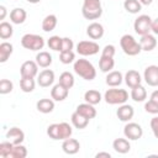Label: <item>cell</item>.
<instances>
[{
  "label": "cell",
  "instance_id": "cell-8",
  "mask_svg": "<svg viewBox=\"0 0 158 158\" xmlns=\"http://www.w3.org/2000/svg\"><path fill=\"white\" fill-rule=\"evenodd\" d=\"M123 135L130 141H137L142 137L143 130H142L141 125H138L136 122H127L123 127Z\"/></svg>",
  "mask_w": 158,
  "mask_h": 158
},
{
  "label": "cell",
  "instance_id": "cell-7",
  "mask_svg": "<svg viewBox=\"0 0 158 158\" xmlns=\"http://www.w3.org/2000/svg\"><path fill=\"white\" fill-rule=\"evenodd\" d=\"M100 47L95 41H80L77 44V52L80 56L88 57V56H94L99 52Z\"/></svg>",
  "mask_w": 158,
  "mask_h": 158
},
{
  "label": "cell",
  "instance_id": "cell-2",
  "mask_svg": "<svg viewBox=\"0 0 158 158\" xmlns=\"http://www.w3.org/2000/svg\"><path fill=\"white\" fill-rule=\"evenodd\" d=\"M81 14L86 20H96L102 15V6L100 0H84Z\"/></svg>",
  "mask_w": 158,
  "mask_h": 158
},
{
  "label": "cell",
  "instance_id": "cell-47",
  "mask_svg": "<svg viewBox=\"0 0 158 158\" xmlns=\"http://www.w3.org/2000/svg\"><path fill=\"white\" fill-rule=\"evenodd\" d=\"M96 158H101V157H106V158H111V154L109 152H99L95 154Z\"/></svg>",
  "mask_w": 158,
  "mask_h": 158
},
{
  "label": "cell",
  "instance_id": "cell-34",
  "mask_svg": "<svg viewBox=\"0 0 158 158\" xmlns=\"http://www.w3.org/2000/svg\"><path fill=\"white\" fill-rule=\"evenodd\" d=\"M27 156V148L21 144H14L12 151L9 154V158H25Z\"/></svg>",
  "mask_w": 158,
  "mask_h": 158
},
{
  "label": "cell",
  "instance_id": "cell-38",
  "mask_svg": "<svg viewBox=\"0 0 158 158\" xmlns=\"http://www.w3.org/2000/svg\"><path fill=\"white\" fill-rule=\"evenodd\" d=\"M75 59V54L73 51H62L60 54H59V60L63 63V64H69V63H73Z\"/></svg>",
  "mask_w": 158,
  "mask_h": 158
},
{
  "label": "cell",
  "instance_id": "cell-44",
  "mask_svg": "<svg viewBox=\"0 0 158 158\" xmlns=\"http://www.w3.org/2000/svg\"><path fill=\"white\" fill-rule=\"evenodd\" d=\"M73 47H74L73 40L69 38V37H63V40H62V51H72Z\"/></svg>",
  "mask_w": 158,
  "mask_h": 158
},
{
  "label": "cell",
  "instance_id": "cell-43",
  "mask_svg": "<svg viewBox=\"0 0 158 158\" xmlns=\"http://www.w3.org/2000/svg\"><path fill=\"white\" fill-rule=\"evenodd\" d=\"M115 52H116V49H115V46H114V44H106V46L102 48L101 56H102V57H112V58H114Z\"/></svg>",
  "mask_w": 158,
  "mask_h": 158
},
{
  "label": "cell",
  "instance_id": "cell-23",
  "mask_svg": "<svg viewBox=\"0 0 158 158\" xmlns=\"http://www.w3.org/2000/svg\"><path fill=\"white\" fill-rule=\"evenodd\" d=\"M26 17H27V12L21 7H15L10 12V20H11L12 23H16V25L23 23Z\"/></svg>",
  "mask_w": 158,
  "mask_h": 158
},
{
  "label": "cell",
  "instance_id": "cell-4",
  "mask_svg": "<svg viewBox=\"0 0 158 158\" xmlns=\"http://www.w3.org/2000/svg\"><path fill=\"white\" fill-rule=\"evenodd\" d=\"M21 46L28 51H41L44 47V38L40 35L26 33L21 38Z\"/></svg>",
  "mask_w": 158,
  "mask_h": 158
},
{
  "label": "cell",
  "instance_id": "cell-21",
  "mask_svg": "<svg viewBox=\"0 0 158 158\" xmlns=\"http://www.w3.org/2000/svg\"><path fill=\"white\" fill-rule=\"evenodd\" d=\"M112 148L120 153V154H126L130 152L131 149V144L128 142L127 138H116L114 142H112Z\"/></svg>",
  "mask_w": 158,
  "mask_h": 158
},
{
  "label": "cell",
  "instance_id": "cell-15",
  "mask_svg": "<svg viewBox=\"0 0 158 158\" xmlns=\"http://www.w3.org/2000/svg\"><path fill=\"white\" fill-rule=\"evenodd\" d=\"M62 149H63L64 153L72 156V154H75V153L79 152V149H80V143H79L78 139L69 137V138H67V139L63 141V143H62Z\"/></svg>",
  "mask_w": 158,
  "mask_h": 158
},
{
  "label": "cell",
  "instance_id": "cell-6",
  "mask_svg": "<svg viewBox=\"0 0 158 158\" xmlns=\"http://www.w3.org/2000/svg\"><path fill=\"white\" fill-rule=\"evenodd\" d=\"M151 25H152V19L148 15H139L133 22V30L137 35L143 36L151 32Z\"/></svg>",
  "mask_w": 158,
  "mask_h": 158
},
{
  "label": "cell",
  "instance_id": "cell-45",
  "mask_svg": "<svg viewBox=\"0 0 158 158\" xmlns=\"http://www.w3.org/2000/svg\"><path fill=\"white\" fill-rule=\"evenodd\" d=\"M151 130H152L154 137L158 139V116H156L151 120Z\"/></svg>",
  "mask_w": 158,
  "mask_h": 158
},
{
  "label": "cell",
  "instance_id": "cell-33",
  "mask_svg": "<svg viewBox=\"0 0 158 158\" xmlns=\"http://www.w3.org/2000/svg\"><path fill=\"white\" fill-rule=\"evenodd\" d=\"M58 127H59V139L60 141H64L72 136L73 130L68 122H60V123H58Z\"/></svg>",
  "mask_w": 158,
  "mask_h": 158
},
{
  "label": "cell",
  "instance_id": "cell-26",
  "mask_svg": "<svg viewBox=\"0 0 158 158\" xmlns=\"http://www.w3.org/2000/svg\"><path fill=\"white\" fill-rule=\"evenodd\" d=\"M57 23H58L57 16L53 15V14H49V15H47V16L42 20V30H43L44 32H51V31H53V30L56 28Z\"/></svg>",
  "mask_w": 158,
  "mask_h": 158
},
{
  "label": "cell",
  "instance_id": "cell-29",
  "mask_svg": "<svg viewBox=\"0 0 158 158\" xmlns=\"http://www.w3.org/2000/svg\"><path fill=\"white\" fill-rule=\"evenodd\" d=\"M115 67V60L112 57H100V60H99V68L102 73H109L114 69Z\"/></svg>",
  "mask_w": 158,
  "mask_h": 158
},
{
  "label": "cell",
  "instance_id": "cell-19",
  "mask_svg": "<svg viewBox=\"0 0 158 158\" xmlns=\"http://www.w3.org/2000/svg\"><path fill=\"white\" fill-rule=\"evenodd\" d=\"M122 80H123L122 73L118 72V70H111V72H109L107 75H106V78H105L106 84L109 86H111V88H116V86L121 85Z\"/></svg>",
  "mask_w": 158,
  "mask_h": 158
},
{
  "label": "cell",
  "instance_id": "cell-31",
  "mask_svg": "<svg viewBox=\"0 0 158 158\" xmlns=\"http://www.w3.org/2000/svg\"><path fill=\"white\" fill-rule=\"evenodd\" d=\"M123 7L130 14H138L142 9V4L139 2V0H125Z\"/></svg>",
  "mask_w": 158,
  "mask_h": 158
},
{
  "label": "cell",
  "instance_id": "cell-16",
  "mask_svg": "<svg viewBox=\"0 0 158 158\" xmlns=\"http://www.w3.org/2000/svg\"><path fill=\"white\" fill-rule=\"evenodd\" d=\"M125 83H126V85L128 86V88H135V86H137V85H141V83H142V78H141V74L137 72V70H135V69H131V70H128L126 74H125Z\"/></svg>",
  "mask_w": 158,
  "mask_h": 158
},
{
  "label": "cell",
  "instance_id": "cell-48",
  "mask_svg": "<svg viewBox=\"0 0 158 158\" xmlns=\"http://www.w3.org/2000/svg\"><path fill=\"white\" fill-rule=\"evenodd\" d=\"M149 100H152V101H154V102L158 104V90H154V91L151 94V99H149Z\"/></svg>",
  "mask_w": 158,
  "mask_h": 158
},
{
  "label": "cell",
  "instance_id": "cell-49",
  "mask_svg": "<svg viewBox=\"0 0 158 158\" xmlns=\"http://www.w3.org/2000/svg\"><path fill=\"white\" fill-rule=\"evenodd\" d=\"M0 20H4L5 19V16H6V7L4 6V5H1L0 6Z\"/></svg>",
  "mask_w": 158,
  "mask_h": 158
},
{
  "label": "cell",
  "instance_id": "cell-12",
  "mask_svg": "<svg viewBox=\"0 0 158 158\" xmlns=\"http://www.w3.org/2000/svg\"><path fill=\"white\" fill-rule=\"evenodd\" d=\"M68 94H69V89L65 88L64 85H62L60 83L56 84L52 90H51V98L54 100V101H63L68 98Z\"/></svg>",
  "mask_w": 158,
  "mask_h": 158
},
{
  "label": "cell",
  "instance_id": "cell-14",
  "mask_svg": "<svg viewBox=\"0 0 158 158\" xmlns=\"http://www.w3.org/2000/svg\"><path fill=\"white\" fill-rule=\"evenodd\" d=\"M116 115H117V117H118L120 121L128 122V121L133 117L135 110H133V107H132L131 105H128V104H122V105H120V107L117 109Z\"/></svg>",
  "mask_w": 158,
  "mask_h": 158
},
{
  "label": "cell",
  "instance_id": "cell-40",
  "mask_svg": "<svg viewBox=\"0 0 158 158\" xmlns=\"http://www.w3.org/2000/svg\"><path fill=\"white\" fill-rule=\"evenodd\" d=\"M12 89H14V84L11 80H9V79L0 80V94H2V95L9 94L12 91Z\"/></svg>",
  "mask_w": 158,
  "mask_h": 158
},
{
  "label": "cell",
  "instance_id": "cell-22",
  "mask_svg": "<svg viewBox=\"0 0 158 158\" xmlns=\"http://www.w3.org/2000/svg\"><path fill=\"white\" fill-rule=\"evenodd\" d=\"M70 120H72L73 126H74L75 128H78V130H83V128H85V127L88 126V123H89V118L85 117V116H83V115L79 114L78 111H74V112L72 114Z\"/></svg>",
  "mask_w": 158,
  "mask_h": 158
},
{
  "label": "cell",
  "instance_id": "cell-36",
  "mask_svg": "<svg viewBox=\"0 0 158 158\" xmlns=\"http://www.w3.org/2000/svg\"><path fill=\"white\" fill-rule=\"evenodd\" d=\"M12 33H14L12 26L9 22L2 21L0 23V38L1 40H7V38H10L12 36Z\"/></svg>",
  "mask_w": 158,
  "mask_h": 158
},
{
  "label": "cell",
  "instance_id": "cell-18",
  "mask_svg": "<svg viewBox=\"0 0 158 158\" xmlns=\"http://www.w3.org/2000/svg\"><path fill=\"white\" fill-rule=\"evenodd\" d=\"M139 44H141V48L142 51H146V52H151L153 51L156 47H157V40L153 35L151 33H147V35H143L141 36V40H139Z\"/></svg>",
  "mask_w": 158,
  "mask_h": 158
},
{
  "label": "cell",
  "instance_id": "cell-9",
  "mask_svg": "<svg viewBox=\"0 0 158 158\" xmlns=\"http://www.w3.org/2000/svg\"><path fill=\"white\" fill-rule=\"evenodd\" d=\"M20 74L21 78H35L38 75V64L36 60H26L20 67Z\"/></svg>",
  "mask_w": 158,
  "mask_h": 158
},
{
  "label": "cell",
  "instance_id": "cell-42",
  "mask_svg": "<svg viewBox=\"0 0 158 158\" xmlns=\"http://www.w3.org/2000/svg\"><path fill=\"white\" fill-rule=\"evenodd\" d=\"M144 110L148 114H153V115H157L158 114V104L152 101V100H148L146 104H144Z\"/></svg>",
  "mask_w": 158,
  "mask_h": 158
},
{
  "label": "cell",
  "instance_id": "cell-28",
  "mask_svg": "<svg viewBox=\"0 0 158 158\" xmlns=\"http://www.w3.org/2000/svg\"><path fill=\"white\" fill-rule=\"evenodd\" d=\"M14 52V46L9 42H2L0 44V63H5Z\"/></svg>",
  "mask_w": 158,
  "mask_h": 158
},
{
  "label": "cell",
  "instance_id": "cell-51",
  "mask_svg": "<svg viewBox=\"0 0 158 158\" xmlns=\"http://www.w3.org/2000/svg\"><path fill=\"white\" fill-rule=\"evenodd\" d=\"M28 2H31V4H37V2H40L41 0H27Z\"/></svg>",
  "mask_w": 158,
  "mask_h": 158
},
{
  "label": "cell",
  "instance_id": "cell-25",
  "mask_svg": "<svg viewBox=\"0 0 158 158\" xmlns=\"http://www.w3.org/2000/svg\"><path fill=\"white\" fill-rule=\"evenodd\" d=\"M36 63L41 68H48L52 64V56L46 51H40L36 54Z\"/></svg>",
  "mask_w": 158,
  "mask_h": 158
},
{
  "label": "cell",
  "instance_id": "cell-50",
  "mask_svg": "<svg viewBox=\"0 0 158 158\" xmlns=\"http://www.w3.org/2000/svg\"><path fill=\"white\" fill-rule=\"evenodd\" d=\"M152 1H153V0H139V2H141L142 5H151Z\"/></svg>",
  "mask_w": 158,
  "mask_h": 158
},
{
  "label": "cell",
  "instance_id": "cell-13",
  "mask_svg": "<svg viewBox=\"0 0 158 158\" xmlns=\"http://www.w3.org/2000/svg\"><path fill=\"white\" fill-rule=\"evenodd\" d=\"M6 139L10 141L12 144H21L25 139V133L19 127H11L6 132Z\"/></svg>",
  "mask_w": 158,
  "mask_h": 158
},
{
  "label": "cell",
  "instance_id": "cell-10",
  "mask_svg": "<svg viewBox=\"0 0 158 158\" xmlns=\"http://www.w3.org/2000/svg\"><path fill=\"white\" fill-rule=\"evenodd\" d=\"M143 79L149 86H158V65H148L144 69Z\"/></svg>",
  "mask_w": 158,
  "mask_h": 158
},
{
  "label": "cell",
  "instance_id": "cell-30",
  "mask_svg": "<svg viewBox=\"0 0 158 158\" xmlns=\"http://www.w3.org/2000/svg\"><path fill=\"white\" fill-rule=\"evenodd\" d=\"M84 100H85V102H89V104H91V105H96V104H99V102L101 101V94H100V91H98V90L90 89V90L85 91V94H84Z\"/></svg>",
  "mask_w": 158,
  "mask_h": 158
},
{
  "label": "cell",
  "instance_id": "cell-3",
  "mask_svg": "<svg viewBox=\"0 0 158 158\" xmlns=\"http://www.w3.org/2000/svg\"><path fill=\"white\" fill-rule=\"evenodd\" d=\"M120 46H121L123 53L127 54V56H137V54H139L141 51H142L139 42H137V41L135 40V37L131 36V35H128V33H127V35H123V36L121 37V40H120Z\"/></svg>",
  "mask_w": 158,
  "mask_h": 158
},
{
  "label": "cell",
  "instance_id": "cell-1",
  "mask_svg": "<svg viewBox=\"0 0 158 158\" xmlns=\"http://www.w3.org/2000/svg\"><path fill=\"white\" fill-rule=\"evenodd\" d=\"M73 69H74V73L80 78H83L84 80H93L96 77V69L93 65V63L89 62L88 59H83V58L77 59L74 62Z\"/></svg>",
  "mask_w": 158,
  "mask_h": 158
},
{
  "label": "cell",
  "instance_id": "cell-20",
  "mask_svg": "<svg viewBox=\"0 0 158 158\" xmlns=\"http://www.w3.org/2000/svg\"><path fill=\"white\" fill-rule=\"evenodd\" d=\"M75 111H78L79 114H81L83 116L88 117L89 120L94 118L96 116V109L94 107V105L89 104V102H84V104H79L75 109Z\"/></svg>",
  "mask_w": 158,
  "mask_h": 158
},
{
  "label": "cell",
  "instance_id": "cell-24",
  "mask_svg": "<svg viewBox=\"0 0 158 158\" xmlns=\"http://www.w3.org/2000/svg\"><path fill=\"white\" fill-rule=\"evenodd\" d=\"M36 107L42 114H49L54 110V100L53 99H41L37 101Z\"/></svg>",
  "mask_w": 158,
  "mask_h": 158
},
{
  "label": "cell",
  "instance_id": "cell-37",
  "mask_svg": "<svg viewBox=\"0 0 158 158\" xmlns=\"http://www.w3.org/2000/svg\"><path fill=\"white\" fill-rule=\"evenodd\" d=\"M62 37L59 36H52L48 38L47 41V46L49 47V49L52 51H57V52H60L62 51Z\"/></svg>",
  "mask_w": 158,
  "mask_h": 158
},
{
  "label": "cell",
  "instance_id": "cell-46",
  "mask_svg": "<svg viewBox=\"0 0 158 158\" xmlns=\"http://www.w3.org/2000/svg\"><path fill=\"white\" fill-rule=\"evenodd\" d=\"M151 31H152L154 35H158V19H156V20H152Z\"/></svg>",
  "mask_w": 158,
  "mask_h": 158
},
{
  "label": "cell",
  "instance_id": "cell-5",
  "mask_svg": "<svg viewBox=\"0 0 158 158\" xmlns=\"http://www.w3.org/2000/svg\"><path fill=\"white\" fill-rule=\"evenodd\" d=\"M104 99L110 105H122L128 100V93L125 89H109L105 91Z\"/></svg>",
  "mask_w": 158,
  "mask_h": 158
},
{
  "label": "cell",
  "instance_id": "cell-39",
  "mask_svg": "<svg viewBox=\"0 0 158 158\" xmlns=\"http://www.w3.org/2000/svg\"><path fill=\"white\" fill-rule=\"evenodd\" d=\"M14 148V144L10 142V141H5V142H1L0 143V156L2 158H9V154L10 152L12 151Z\"/></svg>",
  "mask_w": 158,
  "mask_h": 158
},
{
  "label": "cell",
  "instance_id": "cell-35",
  "mask_svg": "<svg viewBox=\"0 0 158 158\" xmlns=\"http://www.w3.org/2000/svg\"><path fill=\"white\" fill-rule=\"evenodd\" d=\"M59 83L62 85H64L65 88H68V89L73 88V85H74V75L70 72H63L59 75Z\"/></svg>",
  "mask_w": 158,
  "mask_h": 158
},
{
  "label": "cell",
  "instance_id": "cell-41",
  "mask_svg": "<svg viewBox=\"0 0 158 158\" xmlns=\"http://www.w3.org/2000/svg\"><path fill=\"white\" fill-rule=\"evenodd\" d=\"M47 135L49 136V138L58 141L59 139V127L58 123H52L47 127Z\"/></svg>",
  "mask_w": 158,
  "mask_h": 158
},
{
  "label": "cell",
  "instance_id": "cell-17",
  "mask_svg": "<svg viewBox=\"0 0 158 158\" xmlns=\"http://www.w3.org/2000/svg\"><path fill=\"white\" fill-rule=\"evenodd\" d=\"M86 35L91 40H100L104 36V26L99 22H91L86 27Z\"/></svg>",
  "mask_w": 158,
  "mask_h": 158
},
{
  "label": "cell",
  "instance_id": "cell-27",
  "mask_svg": "<svg viewBox=\"0 0 158 158\" xmlns=\"http://www.w3.org/2000/svg\"><path fill=\"white\" fill-rule=\"evenodd\" d=\"M147 98V91L144 89V86L142 85H137L135 88L131 89V99L136 102H142L144 101Z\"/></svg>",
  "mask_w": 158,
  "mask_h": 158
},
{
  "label": "cell",
  "instance_id": "cell-11",
  "mask_svg": "<svg viewBox=\"0 0 158 158\" xmlns=\"http://www.w3.org/2000/svg\"><path fill=\"white\" fill-rule=\"evenodd\" d=\"M54 81V72L51 69H43L37 75V84L42 88H48Z\"/></svg>",
  "mask_w": 158,
  "mask_h": 158
},
{
  "label": "cell",
  "instance_id": "cell-32",
  "mask_svg": "<svg viewBox=\"0 0 158 158\" xmlns=\"http://www.w3.org/2000/svg\"><path fill=\"white\" fill-rule=\"evenodd\" d=\"M36 86L35 78H21L20 80V88L23 93H32Z\"/></svg>",
  "mask_w": 158,
  "mask_h": 158
}]
</instances>
